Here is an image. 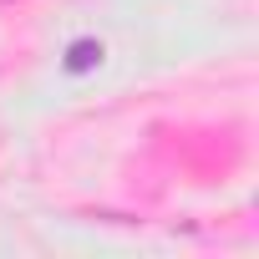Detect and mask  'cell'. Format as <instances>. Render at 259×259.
Instances as JSON below:
<instances>
[{
    "mask_svg": "<svg viewBox=\"0 0 259 259\" xmlns=\"http://www.w3.org/2000/svg\"><path fill=\"white\" fill-rule=\"evenodd\" d=\"M97 61H102V41H76L66 51V71H92Z\"/></svg>",
    "mask_w": 259,
    "mask_h": 259,
    "instance_id": "1",
    "label": "cell"
}]
</instances>
